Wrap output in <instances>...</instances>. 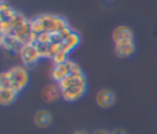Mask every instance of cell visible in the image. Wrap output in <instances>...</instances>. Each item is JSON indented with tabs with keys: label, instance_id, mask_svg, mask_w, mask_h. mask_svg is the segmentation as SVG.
Masks as SVG:
<instances>
[{
	"label": "cell",
	"instance_id": "6da1fadb",
	"mask_svg": "<svg viewBox=\"0 0 157 134\" xmlns=\"http://www.w3.org/2000/svg\"><path fill=\"white\" fill-rule=\"evenodd\" d=\"M58 85L61 92V98L67 102H75L78 98H81L85 95L87 87L86 76L82 71L70 74Z\"/></svg>",
	"mask_w": 157,
	"mask_h": 134
},
{
	"label": "cell",
	"instance_id": "7a4b0ae2",
	"mask_svg": "<svg viewBox=\"0 0 157 134\" xmlns=\"http://www.w3.org/2000/svg\"><path fill=\"white\" fill-rule=\"evenodd\" d=\"M32 30L36 34L39 33H48V34H55L60 32L61 30L69 27V23L66 20L58 15L52 14H42L29 20Z\"/></svg>",
	"mask_w": 157,
	"mask_h": 134
},
{
	"label": "cell",
	"instance_id": "3957f363",
	"mask_svg": "<svg viewBox=\"0 0 157 134\" xmlns=\"http://www.w3.org/2000/svg\"><path fill=\"white\" fill-rule=\"evenodd\" d=\"M80 71H82V70L77 63H75L72 60H66V61L60 63V64H53V68L50 70V77L53 81L59 84L65 77H67L70 74L80 73Z\"/></svg>",
	"mask_w": 157,
	"mask_h": 134
},
{
	"label": "cell",
	"instance_id": "277c9868",
	"mask_svg": "<svg viewBox=\"0 0 157 134\" xmlns=\"http://www.w3.org/2000/svg\"><path fill=\"white\" fill-rule=\"evenodd\" d=\"M6 71H7V75L10 77V81H11V87L16 92L20 93L28 84L27 68H25L23 65H15Z\"/></svg>",
	"mask_w": 157,
	"mask_h": 134
},
{
	"label": "cell",
	"instance_id": "5b68a950",
	"mask_svg": "<svg viewBox=\"0 0 157 134\" xmlns=\"http://www.w3.org/2000/svg\"><path fill=\"white\" fill-rule=\"evenodd\" d=\"M18 55H20L21 61H22L25 68H33L38 63V60L40 59V55L38 53L34 43L22 45Z\"/></svg>",
	"mask_w": 157,
	"mask_h": 134
},
{
	"label": "cell",
	"instance_id": "8992f818",
	"mask_svg": "<svg viewBox=\"0 0 157 134\" xmlns=\"http://www.w3.org/2000/svg\"><path fill=\"white\" fill-rule=\"evenodd\" d=\"M28 21V18L20 11H16V14L7 21H0V32L1 34H10L13 30L18 28L20 26L25 25Z\"/></svg>",
	"mask_w": 157,
	"mask_h": 134
},
{
	"label": "cell",
	"instance_id": "52a82bcc",
	"mask_svg": "<svg viewBox=\"0 0 157 134\" xmlns=\"http://www.w3.org/2000/svg\"><path fill=\"white\" fill-rule=\"evenodd\" d=\"M10 34L15 36V37L21 42L22 45L34 43V39H36V33H34L33 30H32V26H31V21H29V20H28L25 25H22V26H20L18 28L13 30Z\"/></svg>",
	"mask_w": 157,
	"mask_h": 134
},
{
	"label": "cell",
	"instance_id": "ba28073f",
	"mask_svg": "<svg viewBox=\"0 0 157 134\" xmlns=\"http://www.w3.org/2000/svg\"><path fill=\"white\" fill-rule=\"evenodd\" d=\"M96 102L101 108H110L115 103V93L110 89H102L96 95Z\"/></svg>",
	"mask_w": 157,
	"mask_h": 134
},
{
	"label": "cell",
	"instance_id": "9c48e42d",
	"mask_svg": "<svg viewBox=\"0 0 157 134\" xmlns=\"http://www.w3.org/2000/svg\"><path fill=\"white\" fill-rule=\"evenodd\" d=\"M1 47L11 54H18L21 50V42L12 34H1V39H0Z\"/></svg>",
	"mask_w": 157,
	"mask_h": 134
},
{
	"label": "cell",
	"instance_id": "30bf717a",
	"mask_svg": "<svg viewBox=\"0 0 157 134\" xmlns=\"http://www.w3.org/2000/svg\"><path fill=\"white\" fill-rule=\"evenodd\" d=\"M40 97L47 103H53L61 97V92L58 84H48L42 89Z\"/></svg>",
	"mask_w": 157,
	"mask_h": 134
},
{
	"label": "cell",
	"instance_id": "8fae6325",
	"mask_svg": "<svg viewBox=\"0 0 157 134\" xmlns=\"http://www.w3.org/2000/svg\"><path fill=\"white\" fill-rule=\"evenodd\" d=\"M112 38H113L114 44L128 42V41H134V32L128 26H118L114 28L112 33Z\"/></svg>",
	"mask_w": 157,
	"mask_h": 134
},
{
	"label": "cell",
	"instance_id": "7c38bea8",
	"mask_svg": "<svg viewBox=\"0 0 157 134\" xmlns=\"http://www.w3.org/2000/svg\"><path fill=\"white\" fill-rule=\"evenodd\" d=\"M114 52L118 58H128L134 54L135 52V43L134 41H128L123 43L114 44Z\"/></svg>",
	"mask_w": 157,
	"mask_h": 134
},
{
	"label": "cell",
	"instance_id": "4fadbf2b",
	"mask_svg": "<svg viewBox=\"0 0 157 134\" xmlns=\"http://www.w3.org/2000/svg\"><path fill=\"white\" fill-rule=\"evenodd\" d=\"M53 122V116L47 109H39L34 114V124L38 128H48Z\"/></svg>",
	"mask_w": 157,
	"mask_h": 134
},
{
	"label": "cell",
	"instance_id": "5bb4252c",
	"mask_svg": "<svg viewBox=\"0 0 157 134\" xmlns=\"http://www.w3.org/2000/svg\"><path fill=\"white\" fill-rule=\"evenodd\" d=\"M78 43H80V36H78L75 31H72V33H71L67 38L64 39V42H63V44H61V50H63L64 53L69 54L71 50H74V49L77 47Z\"/></svg>",
	"mask_w": 157,
	"mask_h": 134
},
{
	"label": "cell",
	"instance_id": "9a60e30c",
	"mask_svg": "<svg viewBox=\"0 0 157 134\" xmlns=\"http://www.w3.org/2000/svg\"><path fill=\"white\" fill-rule=\"evenodd\" d=\"M18 92H16L13 89H0V104L1 106H9L11 104L16 97H17Z\"/></svg>",
	"mask_w": 157,
	"mask_h": 134
},
{
	"label": "cell",
	"instance_id": "2e32d148",
	"mask_svg": "<svg viewBox=\"0 0 157 134\" xmlns=\"http://www.w3.org/2000/svg\"><path fill=\"white\" fill-rule=\"evenodd\" d=\"M15 14H16V10L15 9H12L5 1L1 2V5H0V21H7V20H10Z\"/></svg>",
	"mask_w": 157,
	"mask_h": 134
},
{
	"label": "cell",
	"instance_id": "e0dca14e",
	"mask_svg": "<svg viewBox=\"0 0 157 134\" xmlns=\"http://www.w3.org/2000/svg\"><path fill=\"white\" fill-rule=\"evenodd\" d=\"M112 134H126V132L123 129V128H115L114 130L110 132Z\"/></svg>",
	"mask_w": 157,
	"mask_h": 134
},
{
	"label": "cell",
	"instance_id": "ac0fdd59",
	"mask_svg": "<svg viewBox=\"0 0 157 134\" xmlns=\"http://www.w3.org/2000/svg\"><path fill=\"white\" fill-rule=\"evenodd\" d=\"M93 134H112V133L105 130V129H97V130L93 132Z\"/></svg>",
	"mask_w": 157,
	"mask_h": 134
},
{
	"label": "cell",
	"instance_id": "d6986e66",
	"mask_svg": "<svg viewBox=\"0 0 157 134\" xmlns=\"http://www.w3.org/2000/svg\"><path fill=\"white\" fill-rule=\"evenodd\" d=\"M72 134H87V133L83 132V130H76V132H74Z\"/></svg>",
	"mask_w": 157,
	"mask_h": 134
}]
</instances>
